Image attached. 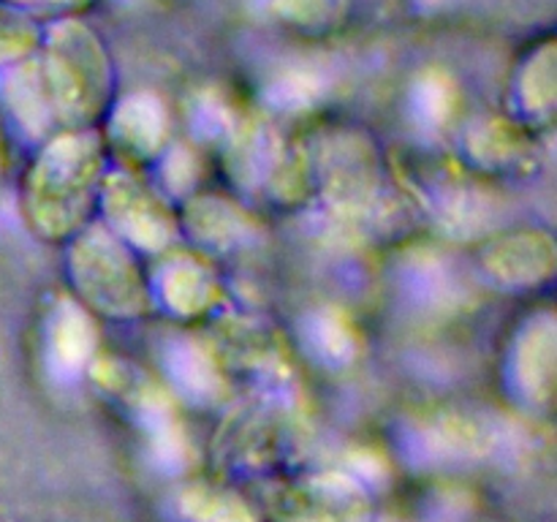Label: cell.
<instances>
[{
  "label": "cell",
  "mask_w": 557,
  "mask_h": 522,
  "mask_svg": "<svg viewBox=\"0 0 557 522\" xmlns=\"http://www.w3.org/2000/svg\"><path fill=\"white\" fill-rule=\"evenodd\" d=\"M92 348H96V326L85 310L76 308L74 302H60L49 324V351L54 368L74 373L90 359Z\"/></svg>",
  "instance_id": "9c48e42d"
},
{
  "label": "cell",
  "mask_w": 557,
  "mask_h": 522,
  "mask_svg": "<svg viewBox=\"0 0 557 522\" xmlns=\"http://www.w3.org/2000/svg\"><path fill=\"white\" fill-rule=\"evenodd\" d=\"M41 69L54 112L63 114V117H90L107 98V52H103L96 33L82 22L69 20L54 27L52 36H49L47 63Z\"/></svg>",
  "instance_id": "7a4b0ae2"
},
{
  "label": "cell",
  "mask_w": 557,
  "mask_h": 522,
  "mask_svg": "<svg viewBox=\"0 0 557 522\" xmlns=\"http://www.w3.org/2000/svg\"><path fill=\"white\" fill-rule=\"evenodd\" d=\"M321 92V79L315 74H310V71H288V74H283L281 79L272 85L270 96L272 101H277L281 107H308V103H313L315 98H319Z\"/></svg>",
  "instance_id": "7402d4cb"
},
{
  "label": "cell",
  "mask_w": 557,
  "mask_h": 522,
  "mask_svg": "<svg viewBox=\"0 0 557 522\" xmlns=\"http://www.w3.org/2000/svg\"><path fill=\"white\" fill-rule=\"evenodd\" d=\"M194 228L207 243H232L243 232V215L223 201H196L194 204Z\"/></svg>",
  "instance_id": "ac0fdd59"
},
{
  "label": "cell",
  "mask_w": 557,
  "mask_h": 522,
  "mask_svg": "<svg viewBox=\"0 0 557 522\" xmlns=\"http://www.w3.org/2000/svg\"><path fill=\"white\" fill-rule=\"evenodd\" d=\"M5 96H9V103L20 123L30 134H41L52 123V114H58L52 96H49L47 79H44V69L38 63L16 65L5 79Z\"/></svg>",
  "instance_id": "30bf717a"
},
{
  "label": "cell",
  "mask_w": 557,
  "mask_h": 522,
  "mask_svg": "<svg viewBox=\"0 0 557 522\" xmlns=\"http://www.w3.org/2000/svg\"><path fill=\"white\" fill-rule=\"evenodd\" d=\"M348 0H275L272 9L281 20L299 27H330L346 14Z\"/></svg>",
  "instance_id": "d6986e66"
},
{
  "label": "cell",
  "mask_w": 557,
  "mask_h": 522,
  "mask_svg": "<svg viewBox=\"0 0 557 522\" xmlns=\"http://www.w3.org/2000/svg\"><path fill=\"white\" fill-rule=\"evenodd\" d=\"M422 440L430 455L446 457V460H460V457H479L487 451L490 433L471 417L460 413H446L433 419L428 427H422Z\"/></svg>",
  "instance_id": "8fae6325"
},
{
  "label": "cell",
  "mask_w": 557,
  "mask_h": 522,
  "mask_svg": "<svg viewBox=\"0 0 557 522\" xmlns=\"http://www.w3.org/2000/svg\"><path fill=\"white\" fill-rule=\"evenodd\" d=\"M487 270L511 286H531L544 281L555 266V248L547 234L522 232L500 239L487 250Z\"/></svg>",
  "instance_id": "8992f818"
},
{
  "label": "cell",
  "mask_w": 557,
  "mask_h": 522,
  "mask_svg": "<svg viewBox=\"0 0 557 522\" xmlns=\"http://www.w3.org/2000/svg\"><path fill=\"white\" fill-rule=\"evenodd\" d=\"M112 130L128 150L152 156L166 139V112L152 92H134L114 109Z\"/></svg>",
  "instance_id": "ba28073f"
},
{
  "label": "cell",
  "mask_w": 557,
  "mask_h": 522,
  "mask_svg": "<svg viewBox=\"0 0 557 522\" xmlns=\"http://www.w3.org/2000/svg\"><path fill=\"white\" fill-rule=\"evenodd\" d=\"M515 375L522 395L547 400L555 381V321L542 315L522 332L515 348Z\"/></svg>",
  "instance_id": "52a82bcc"
},
{
  "label": "cell",
  "mask_w": 557,
  "mask_h": 522,
  "mask_svg": "<svg viewBox=\"0 0 557 522\" xmlns=\"http://www.w3.org/2000/svg\"><path fill=\"white\" fill-rule=\"evenodd\" d=\"M169 364H172V375L188 395L194 397H210L218 389V373L215 364L210 362L205 351L194 343H180L174 351L169 353Z\"/></svg>",
  "instance_id": "e0dca14e"
},
{
  "label": "cell",
  "mask_w": 557,
  "mask_h": 522,
  "mask_svg": "<svg viewBox=\"0 0 557 522\" xmlns=\"http://www.w3.org/2000/svg\"><path fill=\"white\" fill-rule=\"evenodd\" d=\"M428 3H457V0H428Z\"/></svg>",
  "instance_id": "cb8c5ba5"
},
{
  "label": "cell",
  "mask_w": 557,
  "mask_h": 522,
  "mask_svg": "<svg viewBox=\"0 0 557 522\" xmlns=\"http://www.w3.org/2000/svg\"><path fill=\"white\" fill-rule=\"evenodd\" d=\"M36 47V30L25 16L0 5V63H14Z\"/></svg>",
  "instance_id": "44dd1931"
},
{
  "label": "cell",
  "mask_w": 557,
  "mask_h": 522,
  "mask_svg": "<svg viewBox=\"0 0 557 522\" xmlns=\"http://www.w3.org/2000/svg\"><path fill=\"white\" fill-rule=\"evenodd\" d=\"M413 112L424 125H444L451 117L457 103V87L451 76L441 69H430L413 82Z\"/></svg>",
  "instance_id": "9a60e30c"
},
{
  "label": "cell",
  "mask_w": 557,
  "mask_h": 522,
  "mask_svg": "<svg viewBox=\"0 0 557 522\" xmlns=\"http://www.w3.org/2000/svg\"><path fill=\"white\" fill-rule=\"evenodd\" d=\"M468 147L473 156L487 166H504V163H517L528 152V141L520 130L506 120H484L468 136Z\"/></svg>",
  "instance_id": "5bb4252c"
},
{
  "label": "cell",
  "mask_w": 557,
  "mask_h": 522,
  "mask_svg": "<svg viewBox=\"0 0 557 522\" xmlns=\"http://www.w3.org/2000/svg\"><path fill=\"white\" fill-rule=\"evenodd\" d=\"M161 291L169 308L177 313H199L212 299V277L194 261L177 259L163 272Z\"/></svg>",
  "instance_id": "7c38bea8"
},
{
  "label": "cell",
  "mask_w": 557,
  "mask_h": 522,
  "mask_svg": "<svg viewBox=\"0 0 557 522\" xmlns=\"http://www.w3.org/2000/svg\"><path fill=\"white\" fill-rule=\"evenodd\" d=\"M11 3H22V5H71V3H85V0H11Z\"/></svg>",
  "instance_id": "603a6c76"
},
{
  "label": "cell",
  "mask_w": 557,
  "mask_h": 522,
  "mask_svg": "<svg viewBox=\"0 0 557 522\" xmlns=\"http://www.w3.org/2000/svg\"><path fill=\"white\" fill-rule=\"evenodd\" d=\"M277 511L286 522H364L370 500L357 478L326 473L288 489Z\"/></svg>",
  "instance_id": "277c9868"
},
{
  "label": "cell",
  "mask_w": 557,
  "mask_h": 522,
  "mask_svg": "<svg viewBox=\"0 0 557 522\" xmlns=\"http://www.w3.org/2000/svg\"><path fill=\"white\" fill-rule=\"evenodd\" d=\"M180 511L190 522H256V514L239 495L207 484L183 489Z\"/></svg>",
  "instance_id": "4fadbf2b"
},
{
  "label": "cell",
  "mask_w": 557,
  "mask_h": 522,
  "mask_svg": "<svg viewBox=\"0 0 557 522\" xmlns=\"http://www.w3.org/2000/svg\"><path fill=\"white\" fill-rule=\"evenodd\" d=\"M101 172V150L90 134H65L44 150L27 179V210L47 237L79 226Z\"/></svg>",
  "instance_id": "6da1fadb"
},
{
  "label": "cell",
  "mask_w": 557,
  "mask_h": 522,
  "mask_svg": "<svg viewBox=\"0 0 557 522\" xmlns=\"http://www.w3.org/2000/svg\"><path fill=\"white\" fill-rule=\"evenodd\" d=\"M555 44H544L531 54L520 74V98L533 114H549L555 107Z\"/></svg>",
  "instance_id": "2e32d148"
},
{
  "label": "cell",
  "mask_w": 557,
  "mask_h": 522,
  "mask_svg": "<svg viewBox=\"0 0 557 522\" xmlns=\"http://www.w3.org/2000/svg\"><path fill=\"white\" fill-rule=\"evenodd\" d=\"M107 212L120 228V234L131 239V243L141 245V248H161L172 239L174 223L169 212L163 210L161 201L134 183L131 177L114 174L107 183Z\"/></svg>",
  "instance_id": "5b68a950"
},
{
  "label": "cell",
  "mask_w": 557,
  "mask_h": 522,
  "mask_svg": "<svg viewBox=\"0 0 557 522\" xmlns=\"http://www.w3.org/2000/svg\"><path fill=\"white\" fill-rule=\"evenodd\" d=\"M313 332H315V346L321 348L324 357L335 359V362H346V359L354 357V351H357V337H354L351 326L343 321V315L337 313L319 315Z\"/></svg>",
  "instance_id": "ffe728a7"
},
{
  "label": "cell",
  "mask_w": 557,
  "mask_h": 522,
  "mask_svg": "<svg viewBox=\"0 0 557 522\" xmlns=\"http://www.w3.org/2000/svg\"><path fill=\"white\" fill-rule=\"evenodd\" d=\"M74 275L85 297L107 313L131 315L145 308L147 294L134 261L103 228H90L74 245Z\"/></svg>",
  "instance_id": "3957f363"
}]
</instances>
